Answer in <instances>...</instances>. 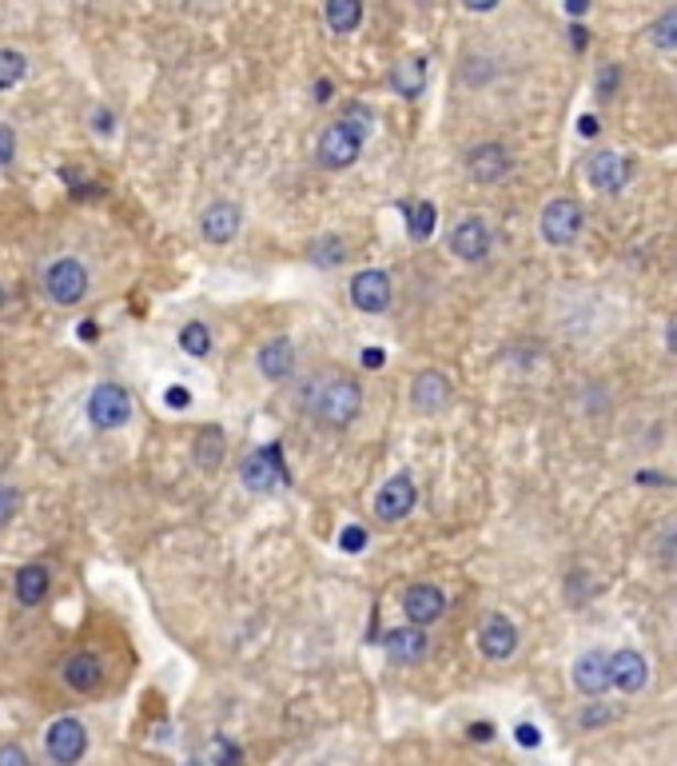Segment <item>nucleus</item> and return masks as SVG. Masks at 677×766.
I'll use <instances>...</instances> for the list:
<instances>
[{"label":"nucleus","instance_id":"f257e3e1","mask_svg":"<svg viewBox=\"0 0 677 766\" xmlns=\"http://www.w3.org/2000/svg\"><path fill=\"white\" fill-rule=\"evenodd\" d=\"M303 408L315 423L343 431L351 428L359 408H363V391L351 376H312L303 384Z\"/></svg>","mask_w":677,"mask_h":766},{"label":"nucleus","instance_id":"f03ea898","mask_svg":"<svg viewBox=\"0 0 677 766\" xmlns=\"http://www.w3.org/2000/svg\"><path fill=\"white\" fill-rule=\"evenodd\" d=\"M88 284H92V276H88V268H84L76 256H61V260L48 263L41 276L44 295H48L56 308H76L84 295H88Z\"/></svg>","mask_w":677,"mask_h":766},{"label":"nucleus","instance_id":"7ed1b4c3","mask_svg":"<svg viewBox=\"0 0 677 766\" xmlns=\"http://www.w3.org/2000/svg\"><path fill=\"white\" fill-rule=\"evenodd\" d=\"M363 132L351 125V120H335V125L324 128V137H319V144H315V160L324 164V169L331 172H343L351 169L354 160H359V152H363Z\"/></svg>","mask_w":677,"mask_h":766},{"label":"nucleus","instance_id":"20e7f679","mask_svg":"<svg viewBox=\"0 0 677 766\" xmlns=\"http://www.w3.org/2000/svg\"><path fill=\"white\" fill-rule=\"evenodd\" d=\"M84 411H88V423L96 431H116L132 420V396L124 384H96Z\"/></svg>","mask_w":677,"mask_h":766},{"label":"nucleus","instance_id":"39448f33","mask_svg":"<svg viewBox=\"0 0 677 766\" xmlns=\"http://www.w3.org/2000/svg\"><path fill=\"white\" fill-rule=\"evenodd\" d=\"M44 755L53 758V766H76L88 755V726L73 714L53 719L48 731H44Z\"/></svg>","mask_w":677,"mask_h":766},{"label":"nucleus","instance_id":"423d86ee","mask_svg":"<svg viewBox=\"0 0 677 766\" xmlns=\"http://www.w3.org/2000/svg\"><path fill=\"white\" fill-rule=\"evenodd\" d=\"M240 479L248 492H275L283 483L292 479L287 463H283L280 443H267V447H255L248 460L240 463Z\"/></svg>","mask_w":677,"mask_h":766},{"label":"nucleus","instance_id":"0eeeda50","mask_svg":"<svg viewBox=\"0 0 677 766\" xmlns=\"http://www.w3.org/2000/svg\"><path fill=\"white\" fill-rule=\"evenodd\" d=\"M582 220H586V212H582V204L578 199H566V196H558V199H550L546 208H542V220H538V228H542V240L546 244H570V240H578V231H582Z\"/></svg>","mask_w":677,"mask_h":766},{"label":"nucleus","instance_id":"6e6552de","mask_svg":"<svg viewBox=\"0 0 677 766\" xmlns=\"http://www.w3.org/2000/svg\"><path fill=\"white\" fill-rule=\"evenodd\" d=\"M511 148L499 144V140H487V144H474L467 152V176L474 180V184H494V180H502L506 172H511Z\"/></svg>","mask_w":677,"mask_h":766},{"label":"nucleus","instance_id":"1a4fd4ad","mask_svg":"<svg viewBox=\"0 0 677 766\" xmlns=\"http://www.w3.org/2000/svg\"><path fill=\"white\" fill-rule=\"evenodd\" d=\"M415 479L411 475H395V479H386V487L375 495V515L383 519V524H398V519H406V515L415 511Z\"/></svg>","mask_w":677,"mask_h":766},{"label":"nucleus","instance_id":"9d476101","mask_svg":"<svg viewBox=\"0 0 677 766\" xmlns=\"http://www.w3.org/2000/svg\"><path fill=\"white\" fill-rule=\"evenodd\" d=\"M479 651L494 662H506L518 651V627L506 615H487L479 627Z\"/></svg>","mask_w":677,"mask_h":766},{"label":"nucleus","instance_id":"9b49d317","mask_svg":"<svg viewBox=\"0 0 677 766\" xmlns=\"http://www.w3.org/2000/svg\"><path fill=\"white\" fill-rule=\"evenodd\" d=\"M427 651H430V639L418 623H406V627L386 630V659L398 662V667H415V662L427 659Z\"/></svg>","mask_w":677,"mask_h":766},{"label":"nucleus","instance_id":"f8f14e48","mask_svg":"<svg viewBox=\"0 0 677 766\" xmlns=\"http://www.w3.org/2000/svg\"><path fill=\"white\" fill-rule=\"evenodd\" d=\"M240 224H243V212H240V204H231V199H216V204L204 208V216H199V231H204V240L208 244H231L240 236Z\"/></svg>","mask_w":677,"mask_h":766},{"label":"nucleus","instance_id":"ddd939ff","mask_svg":"<svg viewBox=\"0 0 677 766\" xmlns=\"http://www.w3.org/2000/svg\"><path fill=\"white\" fill-rule=\"evenodd\" d=\"M403 611L406 619L418 623V627H430L447 615V595L435 587V583H415V587H406L403 595Z\"/></svg>","mask_w":677,"mask_h":766},{"label":"nucleus","instance_id":"4468645a","mask_svg":"<svg viewBox=\"0 0 677 766\" xmlns=\"http://www.w3.org/2000/svg\"><path fill=\"white\" fill-rule=\"evenodd\" d=\"M610 679L622 694H637L649 682V662L634 647H622V651L610 655Z\"/></svg>","mask_w":677,"mask_h":766},{"label":"nucleus","instance_id":"2eb2a0df","mask_svg":"<svg viewBox=\"0 0 677 766\" xmlns=\"http://www.w3.org/2000/svg\"><path fill=\"white\" fill-rule=\"evenodd\" d=\"M351 304L359 312H386L391 304V276L379 268H367L351 280Z\"/></svg>","mask_w":677,"mask_h":766},{"label":"nucleus","instance_id":"dca6fc26","mask_svg":"<svg viewBox=\"0 0 677 766\" xmlns=\"http://www.w3.org/2000/svg\"><path fill=\"white\" fill-rule=\"evenodd\" d=\"M450 248H455V256L467 263L487 260L490 256V224L482 220V216H467L459 228L450 231Z\"/></svg>","mask_w":677,"mask_h":766},{"label":"nucleus","instance_id":"f3484780","mask_svg":"<svg viewBox=\"0 0 677 766\" xmlns=\"http://www.w3.org/2000/svg\"><path fill=\"white\" fill-rule=\"evenodd\" d=\"M630 160L618 157V152H594L590 164H586V180L594 184L598 192H622L630 184Z\"/></svg>","mask_w":677,"mask_h":766},{"label":"nucleus","instance_id":"a211bd4d","mask_svg":"<svg viewBox=\"0 0 677 766\" xmlns=\"http://www.w3.org/2000/svg\"><path fill=\"white\" fill-rule=\"evenodd\" d=\"M570 679H574V691L590 694V699H598V694H605L614 687V679H610V659H605L602 651H586L582 659L574 662Z\"/></svg>","mask_w":677,"mask_h":766},{"label":"nucleus","instance_id":"6ab92c4d","mask_svg":"<svg viewBox=\"0 0 677 766\" xmlns=\"http://www.w3.org/2000/svg\"><path fill=\"white\" fill-rule=\"evenodd\" d=\"M61 679L68 682L76 694H92L96 687L105 682V662L96 659L92 651H76V655H68V659H64Z\"/></svg>","mask_w":677,"mask_h":766},{"label":"nucleus","instance_id":"aec40b11","mask_svg":"<svg viewBox=\"0 0 677 766\" xmlns=\"http://www.w3.org/2000/svg\"><path fill=\"white\" fill-rule=\"evenodd\" d=\"M48 587H53V571L44 568V563H24L12 579V595L21 607H41L44 598H48Z\"/></svg>","mask_w":677,"mask_h":766},{"label":"nucleus","instance_id":"412c9836","mask_svg":"<svg viewBox=\"0 0 677 766\" xmlns=\"http://www.w3.org/2000/svg\"><path fill=\"white\" fill-rule=\"evenodd\" d=\"M411 399H415V408L423 416H438L450 403V379L443 371H423L415 379V388H411Z\"/></svg>","mask_w":677,"mask_h":766},{"label":"nucleus","instance_id":"4be33fe9","mask_svg":"<svg viewBox=\"0 0 677 766\" xmlns=\"http://www.w3.org/2000/svg\"><path fill=\"white\" fill-rule=\"evenodd\" d=\"M260 371L267 379H287L295 371V344L287 336H275L260 347Z\"/></svg>","mask_w":677,"mask_h":766},{"label":"nucleus","instance_id":"5701e85b","mask_svg":"<svg viewBox=\"0 0 677 766\" xmlns=\"http://www.w3.org/2000/svg\"><path fill=\"white\" fill-rule=\"evenodd\" d=\"M391 88L403 100H418V93L427 88V61L423 56H406L391 68Z\"/></svg>","mask_w":677,"mask_h":766},{"label":"nucleus","instance_id":"b1692460","mask_svg":"<svg viewBox=\"0 0 677 766\" xmlns=\"http://www.w3.org/2000/svg\"><path fill=\"white\" fill-rule=\"evenodd\" d=\"M324 17L335 36H347V32H354L359 21H363V0H327Z\"/></svg>","mask_w":677,"mask_h":766},{"label":"nucleus","instance_id":"393cba45","mask_svg":"<svg viewBox=\"0 0 677 766\" xmlns=\"http://www.w3.org/2000/svg\"><path fill=\"white\" fill-rule=\"evenodd\" d=\"M29 76V56L21 48H0V93H12Z\"/></svg>","mask_w":677,"mask_h":766},{"label":"nucleus","instance_id":"a878e982","mask_svg":"<svg viewBox=\"0 0 677 766\" xmlns=\"http://www.w3.org/2000/svg\"><path fill=\"white\" fill-rule=\"evenodd\" d=\"M406 231H411V240H430V231H435V204L430 199L406 204Z\"/></svg>","mask_w":677,"mask_h":766},{"label":"nucleus","instance_id":"bb28decb","mask_svg":"<svg viewBox=\"0 0 677 766\" xmlns=\"http://www.w3.org/2000/svg\"><path fill=\"white\" fill-rule=\"evenodd\" d=\"M219 460H223V435H219V428H204L196 440V463L204 472H211V467H219Z\"/></svg>","mask_w":677,"mask_h":766},{"label":"nucleus","instance_id":"cd10ccee","mask_svg":"<svg viewBox=\"0 0 677 766\" xmlns=\"http://www.w3.org/2000/svg\"><path fill=\"white\" fill-rule=\"evenodd\" d=\"M179 352H188V356L204 359L211 352V332L208 324H199V320H192V324L179 327Z\"/></svg>","mask_w":677,"mask_h":766},{"label":"nucleus","instance_id":"c85d7f7f","mask_svg":"<svg viewBox=\"0 0 677 766\" xmlns=\"http://www.w3.org/2000/svg\"><path fill=\"white\" fill-rule=\"evenodd\" d=\"M649 44L662 53H677V9H666L649 24Z\"/></svg>","mask_w":677,"mask_h":766},{"label":"nucleus","instance_id":"c756f323","mask_svg":"<svg viewBox=\"0 0 677 766\" xmlns=\"http://www.w3.org/2000/svg\"><path fill=\"white\" fill-rule=\"evenodd\" d=\"M211 763L216 766H243V751L231 738L219 735L216 743H211Z\"/></svg>","mask_w":677,"mask_h":766},{"label":"nucleus","instance_id":"7c9ffc66","mask_svg":"<svg viewBox=\"0 0 677 766\" xmlns=\"http://www.w3.org/2000/svg\"><path fill=\"white\" fill-rule=\"evenodd\" d=\"M17 511H21V492L9 487V483H0V531L17 519Z\"/></svg>","mask_w":677,"mask_h":766},{"label":"nucleus","instance_id":"2f4dec72","mask_svg":"<svg viewBox=\"0 0 677 766\" xmlns=\"http://www.w3.org/2000/svg\"><path fill=\"white\" fill-rule=\"evenodd\" d=\"M614 719H618L614 706H586V711L578 714V726H582V731H594V726L614 723Z\"/></svg>","mask_w":677,"mask_h":766},{"label":"nucleus","instance_id":"473e14b6","mask_svg":"<svg viewBox=\"0 0 677 766\" xmlns=\"http://www.w3.org/2000/svg\"><path fill=\"white\" fill-rule=\"evenodd\" d=\"M0 766H32V758L21 743H0Z\"/></svg>","mask_w":677,"mask_h":766},{"label":"nucleus","instance_id":"72a5a7b5","mask_svg":"<svg viewBox=\"0 0 677 766\" xmlns=\"http://www.w3.org/2000/svg\"><path fill=\"white\" fill-rule=\"evenodd\" d=\"M347 120H351V125L359 128L363 137L371 132V125H375V116H371V108H367V105H351V108H347Z\"/></svg>","mask_w":677,"mask_h":766},{"label":"nucleus","instance_id":"f704fd0d","mask_svg":"<svg viewBox=\"0 0 677 766\" xmlns=\"http://www.w3.org/2000/svg\"><path fill=\"white\" fill-rule=\"evenodd\" d=\"M339 547H343V551H363V547H367V531H363V527H343Z\"/></svg>","mask_w":677,"mask_h":766},{"label":"nucleus","instance_id":"c9c22d12","mask_svg":"<svg viewBox=\"0 0 677 766\" xmlns=\"http://www.w3.org/2000/svg\"><path fill=\"white\" fill-rule=\"evenodd\" d=\"M12 157H17V140H12V128H9V125H0V164L9 169Z\"/></svg>","mask_w":677,"mask_h":766},{"label":"nucleus","instance_id":"e433bc0d","mask_svg":"<svg viewBox=\"0 0 677 766\" xmlns=\"http://www.w3.org/2000/svg\"><path fill=\"white\" fill-rule=\"evenodd\" d=\"M92 125H96V132H100V137H112V112H108V108H96Z\"/></svg>","mask_w":677,"mask_h":766},{"label":"nucleus","instance_id":"4c0bfd02","mask_svg":"<svg viewBox=\"0 0 677 766\" xmlns=\"http://www.w3.org/2000/svg\"><path fill=\"white\" fill-rule=\"evenodd\" d=\"M514 738H518L522 746H538V726H534V723H522L518 731H514Z\"/></svg>","mask_w":677,"mask_h":766},{"label":"nucleus","instance_id":"58836bf2","mask_svg":"<svg viewBox=\"0 0 677 766\" xmlns=\"http://www.w3.org/2000/svg\"><path fill=\"white\" fill-rule=\"evenodd\" d=\"M167 408H188V403H192V396H188V391H184V388H167Z\"/></svg>","mask_w":677,"mask_h":766},{"label":"nucleus","instance_id":"ea45409f","mask_svg":"<svg viewBox=\"0 0 677 766\" xmlns=\"http://www.w3.org/2000/svg\"><path fill=\"white\" fill-rule=\"evenodd\" d=\"M470 738L474 743H490L494 738V723H470Z\"/></svg>","mask_w":677,"mask_h":766},{"label":"nucleus","instance_id":"a19ab883","mask_svg":"<svg viewBox=\"0 0 677 766\" xmlns=\"http://www.w3.org/2000/svg\"><path fill=\"white\" fill-rule=\"evenodd\" d=\"M614 85H618V68H605V73L598 76V93L610 96V93H614Z\"/></svg>","mask_w":677,"mask_h":766},{"label":"nucleus","instance_id":"79ce46f5","mask_svg":"<svg viewBox=\"0 0 677 766\" xmlns=\"http://www.w3.org/2000/svg\"><path fill=\"white\" fill-rule=\"evenodd\" d=\"M462 4H467L470 12H494L502 4V0H462Z\"/></svg>","mask_w":677,"mask_h":766},{"label":"nucleus","instance_id":"37998d69","mask_svg":"<svg viewBox=\"0 0 677 766\" xmlns=\"http://www.w3.org/2000/svg\"><path fill=\"white\" fill-rule=\"evenodd\" d=\"M578 132H582L586 140L598 137V116H582V120H578Z\"/></svg>","mask_w":677,"mask_h":766},{"label":"nucleus","instance_id":"c03bdc74","mask_svg":"<svg viewBox=\"0 0 677 766\" xmlns=\"http://www.w3.org/2000/svg\"><path fill=\"white\" fill-rule=\"evenodd\" d=\"M363 364H367V368H383V352H379V347H367Z\"/></svg>","mask_w":677,"mask_h":766},{"label":"nucleus","instance_id":"a18cd8bd","mask_svg":"<svg viewBox=\"0 0 677 766\" xmlns=\"http://www.w3.org/2000/svg\"><path fill=\"white\" fill-rule=\"evenodd\" d=\"M315 100H319V105L331 100V80H319V85H315Z\"/></svg>","mask_w":677,"mask_h":766},{"label":"nucleus","instance_id":"49530a36","mask_svg":"<svg viewBox=\"0 0 677 766\" xmlns=\"http://www.w3.org/2000/svg\"><path fill=\"white\" fill-rule=\"evenodd\" d=\"M586 9H590V0H566V12H570V17H582Z\"/></svg>","mask_w":677,"mask_h":766},{"label":"nucleus","instance_id":"de8ad7c7","mask_svg":"<svg viewBox=\"0 0 677 766\" xmlns=\"http://www.w3.org/2000/svg\"><path fill=\"white\" fill-rule=\"evenodd\" d=\"M574 48H586V29H582V24L574 29Z\"/></svg>","mask_w":677,"mask_h":766},{"label":"nucleus","instance_id":"09e8293b","mask_svg":"<svg viewBox=\"0 0 677 766\" xmlns=\"http://www.w3.org/2000/svg\"><path fill=\"white\" fill-rule=\"evenodd\" d=\"M669 347L677 352V320H674V327H669Z\"/></svg>","mask_w":677,"mask_h":766},{"label":"nucleus","instance_id":"8fccbe9b","mask_svg":"<svg viewBox=\"0 0 677 766\" xmlns=\"http://www.w3.org/2000/svg\"><path fill=\"white\" fill-rule=\"evenodd\" d=\"M0 308H4V288H0Z\"/></svg>","mask_w":677,"mask_h":766},{"label":"nucleus","instance_id":"3c124183","mask_svg":"<svg viewBox=\"0 0 677 766\" xmlns=\"http://www.w3.org/2000/svg\"><path fill=\"white\" fill-rule=\"evenodd\" d=\"M184 766H204V763H184Z\"/></svg>","mask_w":677,"mask_h":766}]
</instances>
